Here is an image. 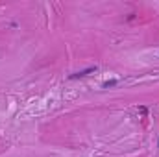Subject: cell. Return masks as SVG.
<instances>
[{
	"label": "cell",
	"mask_w": 159,
	"mask_h": 157,
	"mask_svg": "<svg viewBox=\"0 0 159 157\" xmlns=\"http://www.w3.org/2000/svg\"><path fill=\"white\" fill-rule=\"evenodd\" d=\"M98 70V67H89V69H83V70H80V72H74V74H70L69 79H80V78H87L89 74H93V72H96Z\"/></svg>",
	"instance_id": "6da1fadb"
},
{
	"label": "cell",
	"mask_w": 159,
	"mask_h": 157,
	"mask_svg": "<svg viewBox=\"0 0 159 157\" xmlns=\"http://www.w3.org/2000/svg\"><path fill=\"white\" fill-rule=\"evenodd\" d=\"M117 83H119V81H117V79H109V81H106V83H104V85H102V87H104V89H109V87H115V85H117Z\"/></svg>",
	"instance_id": "7a4b0ae2"
},
{
	"label": "cell",
	"mask_w": 159,
	"mask_h": 157,
	"mask_svg": "<svg viewBox=\"0 0 159 157\" xmlns=\"http://www.w3.org/2000/svg\"><path fill=\"white\" fill-rule=\"evenodd\" d=\"M157 146H159V139H157Z\"/></svg>",
	"instance_id": "3957f363"
}]
</instances>
